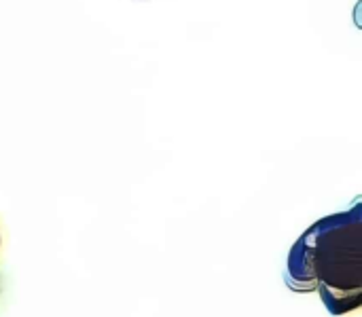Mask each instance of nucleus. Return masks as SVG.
Returning a JSON list of instances; mask_svg holds the SVG:
<instances>
[{
    "label": "nucleus",
    "mask_w": 362,
    "mask_h": 317,
    "mask_svg": "<svg viewBox=\"0 0 362 317\" xmlns=\"http://www.w3.org/2000/svg\"><path fill=\"white\" fill-rule=\"evenodd\" d=\"M286 286L295 292H320L333 316H346L362 301V208L354 203L318 220L293 246Z\"/></svg>",
    "instance_id": "1"
}]
</instances>
